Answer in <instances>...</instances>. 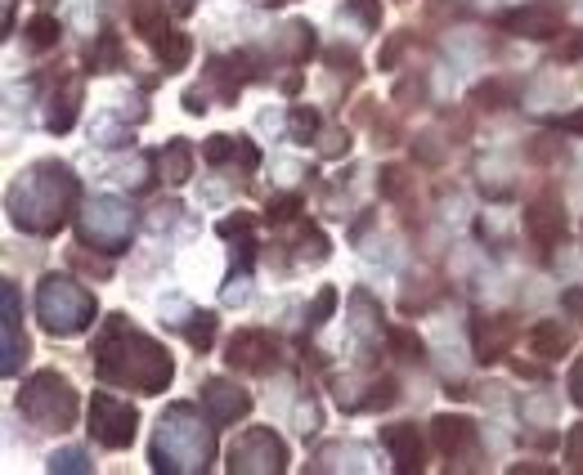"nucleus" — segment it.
<instances>
[{
  "instance_id": "nucleus-31",
  "label": "nucleus",
  "mask_w": 583,
  "mask_h": 475,
  "mask_svg": "<svg viewBox=\"0 0 583 475\" xmlns=\"http://www.w3.org/2000/svg\"><path fill=\"white\" fill-rule=\"evenodd\" d=\"M215 327H220L215 310H202V314H193V323L184 327V336H189V345H193V350H207V345L215 341Z\"/></svg>"
},
{
  "instance_id": "nucleus-11",
  "label": "nucleus",
  "mask_w": 583,
  "mask_h": 475,
  "mask_svg": "<svg viewBox=\"0 0 583 475\" xmlns=\"http://www.w3.org/2000/svg\"><path fill=\"white\" fill-rule=\"evenodd\" d=\"M525 233H530V243L543 247V252L565 238V211H561V198L552 189H543L525 202Z\"/></svg>"
},
{
  "instance_id": "nucleus-44",
  "label": "nucleus",
  "mask_w": 583,
  "mask_h": 475,
  "mask_svg": "<svg viewBox=\"0 0 583 475\" xmlns=\"http://www.w3.org/2000/svg\"><path fill=\"white\" fill-rule=\"evenodd\" d=\"M207 108H211V103H207V90H202V85L184 90V112H189V117H202Z\"/></svg>"
},
{
  "instance_id": "nucleus-8",
  "label": "nucleus",
  "mask_w": 583,
  "mask_h": 475,
  "mask_svg": "<svg viewBox=\"0 0 583 475\" xmlns=\"http://www.w3.org/2000/svg\"><path fill=\"white\" fill-rule=\"evenodd\" d=\"M135 431H140L135 404L117 400V395H94V400H90V435H94V444H103V448H127V444L135 439Z\"/></svg>"
},
{
  "instance_id": "nucleus-7",
  "label": "nucleus",
  "mask_w": 583,
  "mask_h": 475,
  "mask_svg": "<svg viewBox=\"0 0 583 475\" xmlns=\"http://www.w3.org/2000/svg\"><path fill=\"white\" fill-rule=\"evenodd\" d=\"M283 466H288V448H283V439H279L274 431H265V426L243 431L239 439H233V448H229V471H233V475H248V471L274 475V471H283Z\"/></svg>"
},
{
  "instance_id": "nucleus-22",
  "label": "nucleus",
  "mask_w": 583,
  "mask_h": 475,
  "mask_svg": "<svg viewBox=\"0 0 583 475\" xmlns=\"http://www.w3.org/2000/svg\"><path fill=\"white\" fill-rule=\"evenodd\" d=\"M153 50H158V63H162L167 72H180V68L193 59V41H189L184 32H162V37L153 41Z\"/></svg>"
},
{
  "instance_id": "nucleus-28",
  "label": "nucleus",
  "mask_w": 583,
  "mask_h": 475,
  "mask_svg": "<svg viewBox=\"0 0 583 475\" xmlns=\"http://www.w3.org/2000/svg\"><path fill=\"white\" fill-rule=\"evenodd\" d=\"M90 68H94V72L122 68V41H117V32H103L99 46H90Z\"/></svg>"
},
{
  "instance_id": "nucleus-9",
  "label": "nucleus",
  "mask_w": 583,
  "mask_h": 475,
  "mask_svg": "<svg viewBox=\"0 0 583 475\" xmlns=\"http://www.w3.org/2000/svg\"><path fill=\"white\" fill-rule=\"evenodd\" d=\"M224 364L233 373H274L279 368V341L261 327H239L224 345Z\"/></svg>"
},
{
  "instance_id": "nucleus-35",
  "label": "nucleus",
  "mask_w": 583,
  "mask_h": 475,
  "mask_svg": "<svg viewBox=\"0 0 583 475\" xmlns=\"http://www.w3.org/2000/svg\"><path fill=\"white\" fill-rule=\"evenodd\" d=\"M323 59H328V68H332V72H341V77H360V54H355V50L332 46Z\"/></svg>"
},
{
  "instance_id": "nucleus-14",
  "label": "nucleus",
  "mask_w": 583,
  "mask_h": 475,
  "mask_svg": "<svg viewBox=\"0 0 583 475\" xmlns=\"http://www.w3.org/2000/svg\"><path fill=\"white\" fill-rule=\"evenodd\" d=\"M252 54H215L207 59V81L220 90V103H239L243 85L252 81Z\"/></svg>"
},
{
  "instance_id": "nucleus-38",
  "label": "nucleus",
  "mask_w": 583,
  "mask_h": 475,
  "mask_svg": "<svg viewBox=\"0 0 583 475\" xmlns=\"http://www.w3.org/2000/svg\"><path fill=\"white\" fill-rule=\"evenodd\" d=\"M350 305H355V314H360V319H355V332H373V327H382V319H378V310H373V301H369L364 292H360L355 301H350Z\"/></svg>"
},
{
  "instance_id": "nucleus-41",
  "label": "nucleus",
  "mask_w": 583,
  "mask_h": 475,
  "mask_svg": "<svg viewBox=\"0 0 583 475\" xmlns=\"http://www.w3.org/2000/svg\"><path fill=\"white\" fill-rule=\"evenodd\" d=\"M583 59V32H570L561 46H556V63H574Z\"/></svg>"
},
{
  "instance_id": "nucleus-12",
  "label": "nucleus",
  "mask_w": 583,
  "mask_h": 475,
  "mask_svg": "<svg viewBox=\"0 0 583 475\" xmlns=\"http://www.w3.org/2000/svg\"><path fill=\"white\" fill-rule=\"evenodd\" d=\"M202 413L211 426H229V422L252 413V395L243 386H229L224 377H211V382H202Z\"/></svg>"
},
{
  "instance_id": "nucleus-26",
  "label": "nucleus",
  "mask_w": 583,
  "mask_h": 475,
  "mask_svg": "<svg viewBox=\"0 0 583 475\" xmlns=\"http://www.w3.org/2000/svg\"><path fill=\"white\" fill-rule=\"evenodd\" d=\"M386 345H391L395 360H409V364H422V360H426L422 336H418V332H409V327H386Z\"/></svg>"
},
{
  "instance_id": "nucleus-17",
  "label": "nucleus",
  "mask_w": 583,
  "mask_h": 475,
  "mask_svg": "<svg viewBox=\"0 0 583 475\" xmlns=\"http://www.w3.org/2000/svg\"><path fill=\"white\" fill-rule=\"evenodd\" d=\"M382 439H386V448H391L395 471L409 475V471H422V466H426V444H422V435H418L413 422H395V426H386Z\"/></svg>"
},
{
  "instance_id": "nucleus-15",
  "label": "nucleus",
  "mask_w": 583,
  "mask_h": 475,
  "mask_svg": "<svg viewBox=\"0 0 583 475\" xmlns=\"http://www.w3.org/2000/svg\"><path fill=\"white\" fill-rule=\"evenodd\" d=\"M0 301H6V377H14L19 373V364L28 360V332L19 327V319H23V310H19V287L6 279L0 283Z\"/></svg>"
},
{
  "instance_id": "nucleus-30",
  "label": "nucleus",
  "mask_w": 583,
  "mask_h": 475,
  "mask_svg": "<svg viewBox=\"0 0 583 475\" xmlns=\"http://www.w3.org/2000/svg\"><path fill=\"white\" fill-rule=\"evenodd\" d=\"M409 189H413L409 166H382V175H378V193H382V198L404 202V198H409Z\"/></svg>"
},
{
  "instance_id": "nucleus-48",
  "label": "nucleus",
  "mask_w": 583,
  "mask_h": 475,
  "mask_svg": "<svg viewBox=\"0 0 583 475\" xmlns=\"http://www.w3.org/2000/svg\"><path fill=\"white\" fill-rule=\"evenodd\" d=\"M265 6H288V0H265Z\"/></svg>"
},
{
  "instance_id": "nucleus-34",
  "label": "nucleus",
  "mask_w": 583,
  "mask_h": 475,
  "mask_svg": "<svg viewBox=\"0 0 583 475\" xmlns=\"http://www.w3.org/2000/svg\"><path fill=\"white\" fill-rule=\"evenodd\" d=\"M314 149H319V158H345V153H350V131L328 127V131H319Z\"/></svg>"
},
{
  "instance_id": "nucleus-1",
  "label": "nucleus",
  "mask_w": 583,
  "mask_h": 475,
  "mask_svg": "<svg viewBox=\"0 0 583 475\" xmlns=\"http://www.w3.org/2000/svg\"><path fill=\"white\" fill-rule=\"evenodd\" d=\"M90 354H94V373L103 382L131 386L140 395H162L171 386V377H175L171 354L153 336L135 332L127 319H108V327H103V336L94 341Z\"/></svg>"
},
{
  "instance_id": "nucleus-25",
  "label": "nucleus",
  "mask_w": 583,
  "mask_h": 475,
  "mask_svg": "<svg viewBox=\"0 0 583 475\" xmlns=\"http://www.w3.org/2000/svg\"><path fill=\"white\" fill-rule=\"evenodd\" d=\"M162 175H167L171 184H184V180L193 175V149H189V140H171V144L162 149Z\"/></svg>"
},
{
  "instance_id": "nucleus-45",
  "label": "nucleus",
  "mask_w": 583,
  "mask_h": 475,
  "mask_svg": "<svg viewBox=\"0 0 583 475\" xmlns=\"http://www.w3.org/2000/svg\"><path fill=\"white\" fill-rule=\"evenodd\" d=\"M561 305H565V314H570V319H579V323H583V287H565Z\"/></svg>"
},
{
  "instance_id": "nucleus-21",
  "label": "nucleus",
  "mask_w": 583,
  "mask_h": 475,
  "mask_svg": "<svg viewBox=\"0 0 583 475\" xmlns=\"http://www.w3.org/2000/svg\"><path fill=\"white\" fill-rule=\"evenodd\" d=\"M131 28L144 41H158L167 32V0H131Z\"/></svg>"
},
{
  "instance_id": "nucleus-24",
  "label": "nucleus",
  "mask_w": 583,
  "mask_h": 475,
  "mask_svg": "<svg viewBox=\"0 0 583 475\" xmlns=\"http://www.w3.org/2000/svg\"><path fill=\"white\" fill-rule=\"evenodd\" d=\"M279 54L292 59V63H305L314 54V28L310 23H288L283 37H279Z\"/></svg>"
},
{
  "instance_id": "nucleus-39",
  "label": "nucleus",
  "mask_w": 583,
  "mask_h": 475,
  "mask_svg": "<svg viewBox=\"0 0 583 475\" xmlns=\"http://www.w3.org/2000/svg\"><path fill=\"white\" fill-rule=\"evenodd\" d=\"M50 471H90V457L81 448H63L50 457Z\"/></svg>"
},
{
  "instance_id": "nucleus-33",
  "label": "nucleus",
  "mask_w": 583,
  "mask_h": 475,
  "mask_svg": "<svg viewBox=\"0 0 583 475\" xmlns=\"http://www.w3.org/2000/svg\"><path fill=\"white\" fill-rule=\"evenodd\" d=\"M341 14L360 19L364 32H378V28H382V0H345V10H341Z\"/></svg>"
},
{
  "instance_id": "nucleus-3",
  "label": "nucleus",
  "mask_w": 583,
  "mask_h": 475,
  "mask_svg": "<svg viewBox=\"0 0 583 475\" xmlns=\"http://www.w3.org/2000/svg\"><path fill=\"white\" fill-rule=\"evenodd\" d=\"M207 417V413H202ZM202 417L189 404H175L162 413L158 435H153V471H207L211 466V431L202 426Z\"/></svg>"
},
{
  "instance_id": "nucleus-43",
  "label": "nucleus",
  "mask_w": 583,
  "mask_h": 475,
  "mask_svg": "<svg viewBox=\"0 0 583 475\" xmlns=\"http://www.w3.org/2000/svg\"><path fill=\"white\" fill-rule=\"evenodd\" d=\"M453 14H462V6H458V0H431V6H426V19H431V23H440V19H453Z\"/></svg>"
},
{
  "instance_id": "nucleus-36",
  "label": "nucleus",
  "mask_w": 583,
  "mask_h": 475,
  "mask_svg": "<svg viewBox=\"0 0 583 475\" xmlns=\"http://www.w3.org/2000/svg\"><path fill=\"white\" fill-rule=\"evenodd\" d=\"M332 310H336V287H323V292L314 296V305H310L305 323H310V327H323V323L332 319Z\"/></svg>"
},
{
  "instance_id": "nucleus-29",
  "label": "nucleus",
  "mask_w": 583,
  "mask_h": 475,
  "mask_svg": "<svg viewBox=\"0 0 583 475\" xmlns=\"http://www.w3.org/2000/svg\"><path fill=\"white\" fill-rule=\"evenodd\" d=\"M426 99H431V85H426V77H404L395 90H391V103H400V108H426Z\"/></svg>"
},
{
  "instance_id": "nucleus-18",
  "label": "nucleus",
  "mask_w": 583,
  "mask_h": 475,
  "mask_svg": "<svg viewBox=\"0 0 583 475\" xmlns=\"http://www.w3.org/2000/svg\"><path fill=\"white\" fill-rule=\"evenodd\" d=\"M525 345H530V354H539L543 364H552V360H561V354H570L574 332H570L561 319H539V323L525 332Z\"/></svg>"
},
{
  "instance_id": "nucleus-42",
  "label": "nucleus",
  "mask_w": 583,
  "mask_h": 475,
  "mask_svg": "<svg viewBox=\"0 0 583 475\" xmlns=\"http://www.w3.org/2000/svg\"><path fill=\"white\" fill-rule=\"evenodd\" d=\"M215 229H220V238H233V233H248V229H252V215H248V211H239V215H224V220H220Z\"/></svg>"
},
{
  "instance_id": "nucleus-37",
  "label": "nucleus",
  "mask_w": 583,
  "mask_h": 475,
  "mask_svg": "<svg viewBox=\"0 0 583 475\" xmlns=\"http://www.w3.org/2000/svg\"><path fill=\"white\" fill-rule=\"evenodd\" d=\"M395 400H400L395 377H382V382H373V395H369V400H360V408H391Z\"/></svg>"
},
{
  "instance_id": "nucleus-13",
  "label": "nucleus",
  "mask_w": 583,
  "mask_h": 475,
  "mask_svg": "<svg viewBox=\"0 0 583 475\" xmlns=\"http://www.w3.org/2000/svg\"><path fill=\"white\" fill-rule=\"evenodd\" d=\"M516 319L512 314H481L476 319V327H472V341H476V360L481 364H499L503 354L512 350V341H516Z\"/></svg>"
},
{
  "instance_id": "nucleus-4",
  "label": "nucleus",
  "mask_w": 583,
  "mask_h": 475,
  "mask_svg": "<svg viewBox=\"0 0 583 475\" xmlns=\"http://www.w3.org/2000/svg\"><path fill=\"white\" fill-rule=\"evenodd\" d=\"M37 314H41V327L50 336H77L94 323V296L86 287H77L72 279L50 274L37 292Z\"/></svg>"
},
{
  "instance_id": "nucleus-23",
  "label": "nucleus",
  "mask_w": 583,
  "mask_h": 475,
  "mask_svg": "<svg viewBox=\"0 0 583 475\" xmlns=\"http://www.w3.org/2000/svg\"><path fill=\"white\" fill-rule=\"evenodd\" d=\"M23 41H28V50L46 54V50H54V46L63 41V23H59L54 14H37V19L23 28Z\"/></svg>"
},
{
  "instance_id": "nucleus-5",
  "label": "nucleus",
  "mask_w": 583,
  "mask_h": 475,
  "mask_svg": "<svg viewBox=\"0 0 583 475\" xmlns=\"http://www.w3.org/2000/svg\"><path fill=\"white\" fill-rule=\"evenodd\" d=\"M19 413L37 431H72V422H77V391L59 373H37L23 386V395H19Z\"/></svg>"
},
{
  "instance_id": "nucleus-32",
  "label": "nucleus",
  "mask_w": 583,
  "mask_h": 475,
  "mask_svg": "<svg viewBox=\"0 0 583 475\" xmlns=\"http://www.w3.org/2000/svg\"><path fill=\"white\" fill-rule=\"evenodd\" d=\"M409 46H413V32H391V37L382 41V50H378V68H382V72L400 68V59H404Z\"/></svg>"
},
{
  "instance_id": "nucleus-10",
  "label": "nucleus",
  "mask_w": 583,
  "mask_h": 475,
  "mask_svg": "<svg viewBox=\"0 0 583 475\" xmlns=\"http://www.w3.org/2000/svg\"><path fill=\"white\" fill-rule=\"evenodd\" d=\"M431 439H435V448H440L449 462H458V466L476 462V453H481L476 422L462 417V413H440V417L431 422Z\"/></svg>"
},
{
  "instance_id": "nucleus-19",
  "label": "nucleus",
  "mask_w": 583,
  "mask_h": 475,
  "mask_svg": "<svg viewBox=\"0 0 583 475\" xmlns=\"http://www.w3.org/2000/svg\"><path fill=\"white\" fill-rule=\"evenodd\" d=\"M516 103H521V85L507 77H490L472 90V108H481V112H507Z\"/></svg>"
},
{
  "instance_id": "nucleus-6",
  "label": "nucleus",
  "mask_w": 583,
  "mask_h": 475,
  "mask_svg": "<svg viewBox=\"0 0 583 475\" xmlns=\"http://www.w3.org/2000/svg\"><path fill=\"white\" fill-rule=\"evenodd\" d=\"M135 211L122 198H94L81 211V243H94L103 252H122L131 243Z\"/></svg>"
},
{
  "instance_id": "nucleus-27",
  "label": "nucleus",
  "mask_w": 583,
  "mask_h": 475,
  "mask_svg": "<svg viewBox=\"0 0 583 475\" xmlns=\"http://www.w3.org/2000/svg\"><path fill=\"white\" fill-rule=\"evenodd\" d=\"M288 135H292V144H310V140H319V112L305 108V103H296L292 117H288Z\"/></svg>"
},
{
  "instance_id": "nucleus-16",
  "label": "nucleus",
  "mask_w": 583,
  "mask_h": 475,
  "mask_svg": "<svg viewBox=\"0 0 583 475\" xmlns=\"http://www.w3.org/2000/svg\"><path fill=\"white\" fill-rule=\"evenodd\" d=\"M503 28H507L512 37L552 41V37H561V10H552V6H525V10H512V14L503 19Z\"/></svg>"
},
{
  "instance_id": "nucleus-46",
  "label": "nucleus",
  "mask_w": 583,
  "mask_h": 475,
  "mask_svg": "<svg viewBox=\"0 0 583 475\" xmlns=\"http://www.w3.org/2000/svg\"><path fill=\"white\" fill-rule=\"evenodd\" d=\"M171 10H175V14H193L198 0H171Z\"/></svg>"
},
{
  "instance_id": "nucleus-2",
  "label": "nucleus",
  "mask_w": 583,
  "mask_h": 475,
  "mask_svg": "<svg viewBox=\"0 0 583 475\" xmlns=\"http://www.w3.org/2000/svg\"><path fill=\"white\" fill-rule=\"evenodd\" d=\"M72 202H77V175L63 162H37L10 189V220L28 233L50 238L68 224Z\"/></svg>"
},
{
  "instance_id": "nucleus-20",
  "label": "nucleus",
  "mask_w": 583,
  "mask_h": 475,
  "mask_svg": "<svg viewBox=\"0 0 583 475\" xmlns=\"http://www.w3.org/2000/svg\"><path fill=\"white\" fill-rule=\"evenodd\" d=\"M77 112H81V81H68L54 99H50V112H46V127L54 131V135H63V131H72V122H77Z\"/></svg>"
},
{
  "instance_id": "nucleus-40",
  "label": "nucleus",
  "mask_w": 583,
  "mask_h": 475,
  "mask_svg": "<svg viewBox=\"0 0 583 475\" xmlns=\"http://www.w3.org/2000/svg\"><path fill=\"white\" fill-rule=\"evenodd\" d=\"M296 211H301V198H296V193H288V198H274L265 215H270V220H292Z\"/></svg>"
},
{
  "instance_id": "nucleus-47",
  "label": "nucleus",
  "mask_w": 583,
  "mask_h": 475,
  "mask_svg": "<svg viewBox=\"0 0 583 475\" xmlns=\"http://www.w3.org/2000/svg\"><path fill=\"white\" fill-rule=\"evenodd\" d=\"M574 395H579V404H583V364H579V373H574Z\"/></svg>"
}]
</instances>
